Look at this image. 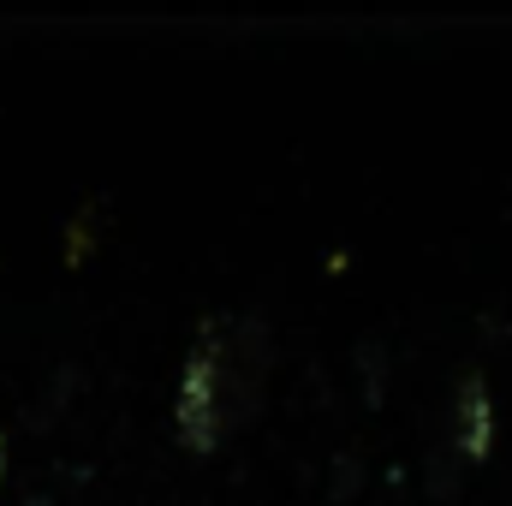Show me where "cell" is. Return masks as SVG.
<instances>
[{
	"label": "cell",
	"instance_id": "3957f363",
	"mask_svg": "<svg viewBox=\"0 0 512 506\" xmlns=\"http://www.w3.org/2000/svg\"><path fill=\"white\" fill-rule=\"evenodd\" d=\"M0 483H6V435H0Z\"/></svg>",
	"mask_w": 512,
	"mask_h": 506
},
{
	"label": "cell",
	"instance_id": "7a4b0ae2",
	"mask_svg": "<svg viewBox=\"0 0 512 506\" xmlns=\"http://www.w3.org/2000/svg\"><path fill=\"white\" fill-rule=\"evenodd\" d=\"M447 447L459 465H483L495 453V393L483 370H465L453 387V417H447Z\"/></svg>",
	"mask_w": 512,
	"mask_h": 506
},
{
	"label": "cell",
	"instance_id": "6da1fadb",
	"mask_svg": "<svg viewBox=\"0 0 512 506\" xmlns=\"http://www.w3.org/2000/svg\"><path fill=\"white\" fill-rule=\"evenodd\" d=\"M268 358H274V340L262 316L221 310L197 328L173 387V435L185 453H215L227 435L251 423L268 387Z\"/></svg>",
	"mask_w": 512,
	"mask_h": 506
}]
</instances>
